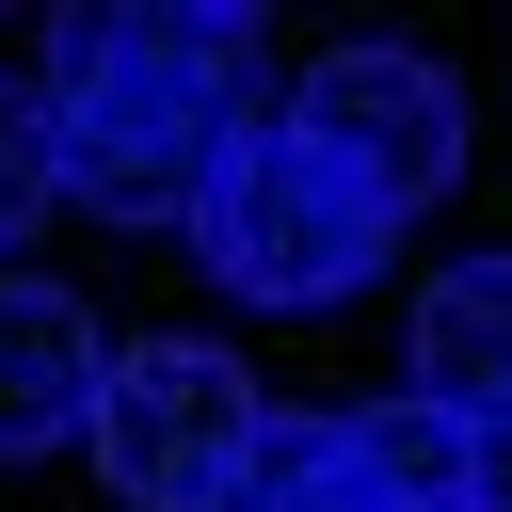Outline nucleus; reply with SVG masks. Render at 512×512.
I'll use <instances>...</instances> for the list:
<instances>
[{
    "label": "nucleus",
    "instance_id": "1",
    "mask_svg": "<svg viewBox=\"0 0 512 512\" xmlns=\"http://www.w3.org/2000/svg\"><path fill=\"white\" fill-rule=\"evenodd\" d=\"M32 96H48V176H64V208L160 240V224H192V192L224 176V144L272 128V32H256V16H208V0H176V16H64Z\"/></svg>",
    "mask_w": 512,
    "mask_h": 512
},
{
    "label": "nucleus",
    "instance_id": "2",
    "mask_svg": "<svg viewBox=\"0 0 512 512\" xmlns=\"http://www.w3.org/2000/svg\"><path fill=\"white\" fill-rule=\"evenodd\" d=\"M192 256H208V288L224 304H272V320H304V304H352L384 256H400V224L320 160V144H288V128H240L224 144V176L192 192V224H176Z\"/></svg>",
    "mask_w": 512,
    "mask_h": 512
},
{
    "label": "nucleus",
    "instance_id": "3",
    "mask_svg": "<svg viewBox=\"0 0 512 512\" xmlns=\"http://www.w3.org/2000/svg\"><path fill=\"white\" fill-rule=\"evenodd\" d=\"M256 432H272V400H256V368L224 336L112 352L96 368V416H80V448H96V480L128 512H224V480L256 464Z\"/></svg>",
    "mask_w": 512,
    "mask_h": 512
},
{
    "label": "nucleus",
    "instance_id": "4",
    "mask_svg": "<svg viewBox=\"0 0 512 512\" xmlns=\"http://www.w3.org/2000/svg\"><path fill=\"white\" fill-rule=\"evenodd\" d=\"M272 128L320 144L384 224H416V208L464 176V96H448V64H432V48H384V32H368V48H320Z\"/></svg>",
    "mask_w": 512,
    "mask_h": 512
},
{
    "label": "nucleus",
    "instance_id": "5",
    "mask_svg": "<svg viewBox=\"0 0 512 512\" xmlns=\"http://www.w3.org/2000/svg\"><path fill=\"white\" fill-rule=\"evenodd\" d=\"M96 368H112L96 304H80V288H48V272H0V464L64 448V432L96 416Z\"/></svg>",
    "mask_w": 512,
    "mask_h": 512
},
{
    "label": "nucleus",
    "instance_id": "6",
    "mask_svg": "<svg viewBox=\"0 0 512 512\" xmlns=\"http://www.w3.org/2000/svg\"><path fill=\"white\" fill-rule=\"evenodd\" d=\"M416 400H448V416H480V400H512V256H448L432 288H416Z\"/></svg>",
    "mask_w": 512,
    "mask_h": 512
},
{
    "label": "nucleus",
    "instance_id": "7",
    "mask_svg": "<svg viewBox=\"0 0 512 512\" xmlns=\"http://www.w3.org/2000/svg\"><path fill=\"white\" fill-rule=\"evenodd\" d=\"M352 464L384 480V512H480V496H464V416L416 400V384H400V400H352Z\"/></svg>",
    "mask_w": 512,
    "mask_h": 512
},
{
    "label": "nucleus",
    "instance_id": "8",
    "mask_svg": "<svg viewBox=\"0 0 512 512\" xmlns=\"http://www.w3.org/2000/svg\"><path fill=\"white\" fill-rule=\"evenodd\" d=\"M224 512H384V480L352 464V416H272L256 464L224 480Z\"/></svg>",
    "mask_w": 512,
    "mask_h": 512
},
{
    "label": "nucleus",
    "instance_id": "9",
    "mask_svg": "<svg viewBox=\"0 0 512 512\" xmlns=\"http://www.w3.org/2000/svg\"><path fill=\"white\" fill-rule=\"evenodd\" d=\"M48 192H64V176H48V96H32V80H0V240H32V224H48Z\"/></svg>",
    "mask_w": 512,
    "mask_h": 512
},
{
    "label": "nucleus",
    "instance_id": "10",
    "mask_svg": "<svg viewBox=\"0 0 512 512\" xmlns=\"http://www.w3.org/2000/svg\"><path fill=\"white\" fill-rule=\"evenodd\" d=\"M464 496H480V512H512V400H480V416H464Z\"/></svg>",
    "mask_w": 512,
    "mask_h": 512
}]
</instances>
